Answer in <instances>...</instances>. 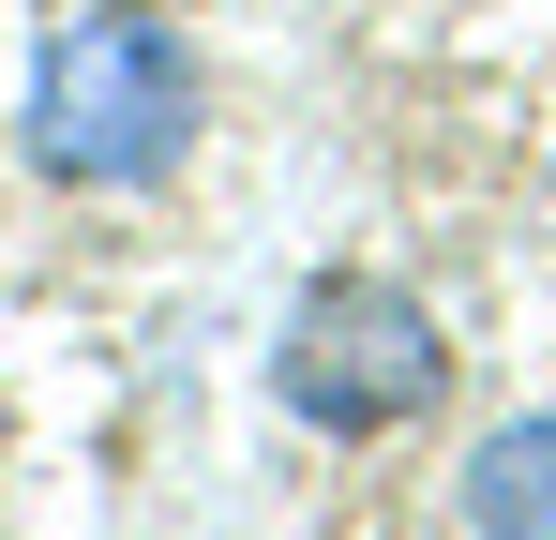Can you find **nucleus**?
Listing matches in <instances>:
<instances>
[{
  "label": "nucleus",
  "instance_id": "f257e3e1",
  "mask_svg": "<svg viewBox=\"0 0 556 540\" xmlns=\"http://www.w3.org/2000/svg\"><path fill=\"white\" fill-rule=\"evenodd\" d=\"M181 136H195V46L151 0H105V15H76V30L46 46V76H30V151H46V180L136 195V180L181 166Z\"/></svg>",
  "mask_w": 556,
  "mask_h": 540
},
{
  "label": "nucleus",
  "instance_id": "f03ea898",
  "mask_svg": "<svg viewBox=\"0 0 556 540\" xmlns=\"http://www.w3.org/2000/svg\"><path fill=\"white\" fill-rule=\"evenodd\" d=\"M286 406L316 421V436H391V421H421L437 390H452V346H437V316L406 300V285H316L301 316H286Z\"/></svg>",
  "mask_w": 556,
  "mask_h": 540
},
{
  "label": "nucleus",
  "instance_id": "7ed1b4c3",
  "mask_svg": "<svg viewBox=\"0 0 556 540\" xmlns=\"http://www.w3.org/2000/svg\"><path fill=\"white\" fill-rule=\"evenodd\" d=\"M466 511H481V540H556V421L481 436V465H466Z\"/></svg>",
  "mask_w": 556,
  "mask_h": 540
}]
</instances>
